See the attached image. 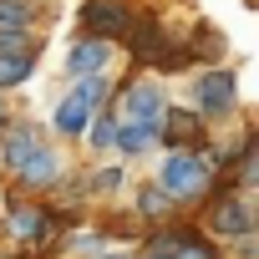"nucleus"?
<instances>
[{
  "mask_svg": "<svg viewBox=\"0 0 259 259\" xmlns=\"http://www.w3.org/2000/svg\"><path fill=\"white\" fill-rule=\"evenodd\" d=\"M158 188L168 198H198L208 188V163L193 153V148H173L163 158V173H158Z\"/></svg>",
  "mask_w": 259,
  "mask_h": 259,
  "instance_id": "f257e3e1",
  "label": "nucleus"
},
{
  "mask_svg": "<svg viewBox=\"0 0 259 259\" xmlns=\"http://www.w3.org/2000/svg\"><path fill=\"white\" fill-rule=\"evenodd\" d=\"M81 31L102 36V41L127 36V31H133V11L117 6V0H87V6H81Z\"/></svg>",
  "mask_w": 259,
  "mask_h": 259,
  "instance_id": "f03ea898",
  "label": "nucleus"
},
{
  "mask_svg": "<svg viewBox=\"0 0 259 259\" xmlns=\"http://www.w3.org/2000/svg\"><path fill=\"white\" fill-rule=\"evenodd\" d=\"M163 112H168V97H163V87L158 81H133L122 92V122H163Z\"/></svg>",
  "mask_w": 259,
  "mask_h": 259,
  "instance_id": "7ed1b4c3",
  "label": "nucleus"
},
{
  "mask_svg": "<svg viewBox=\"0 0 259 259\" xmlns=\"http://www.w3.org/2000/svg\"><path fill=\"white\" fill-rule=\"evenodd\" d=\"M193 92H198V112H203V117H224V112L239 102L234 71H203V76L193 81Z\"/></svg>",
  "mask_w": 259,
  "mask_h": 259,
  "instance_id": "20e7f679",
  "label": "nucleus"
},
{
  "mask_svg": "<svg viewBox=\"0 0 259 259\" xmlns=\"http://www.w3.org/2000/svg\"><path fill=\"white\" fill-rule=\"evenodd\" d=\"M107 61H112V41L87 36V41H76V46H71L66 71H71V76H97V71H107Z\"/></svg>",
  "mask_w": 259,
  "mask_h": 259,
  "instance_id": "39448f33",
  "label": "nucleus"
},
{
  "mask_svg": "<svg viewBox=\"0 0 259 259\" xmlns=\"http://www.w3.org/2000/svg\"><path fill=\"white\" fill-rule=\"evenodd\" d=\"M213 229H219L224 239H249V234H254L249 198H219V208H213Z\"/></svg>",
  "mask_w": 259,
  "mask_h": 259,
  "instance_id": "423d86ee",
  "label": "nucleus"
},
{
  "mask_svg": "<svg viewBox=\"0 0 259 259\" xmlns=\"http://www.w3.org/2000/svg\"><path fill=\"white\" fill-rule=\"evenodd\" d=\"M16 178H21V183H31V188H51V183L61 178V158H56V153L41 143V148H36V153H31L21 168H16Z\"/></svg>",
  "mask_w": 259,
  "mask_h": 259,
  "instance_id": "0eeeda50",
  "label": "nucleus"
},
{
  "mask_svg": "<svg viewBox=\"0 0 259 259\" xmlns=\"http://www.w3.org/2000/svg\"><path fill=\"white\" fill-rule=\"evenodd\" d=\"M92 102L81 97V92H71L66 102H56V133H66V138H81L87 133V122H92Z\"/></svg>",
  "mask_w": 259,
  "mask_h": 259,
  "instance_id": "6e6552de",
  "label": "nucleus"
},
{
  "mask_svg": "<svg viewBox=\"0 0 259 259\" xmlns=\"http://www.w3.org/2000/svg\"><path fill=\"white\" fill-rule=\"evenodd\" d=\"M112 143L122 148V158H138V153H148V148L158 143V127H153V122H117Z\"/></svg>",
  "mask_w": 259,
  "mask_h": 259,
  "instance_id": "1a4fd4ad",
  "label": "nucleus"
},
{
  "mask_svg": "<svg viewBox=\"0 0 259 259\" xmlns=\"http://www.w3.org/2000/svg\"><path fill=\"white\" fill-rule=\"evenodd\" d=\"M41 148V133H36V127H11V133H6V143H0V153H6V168L16 173L31 153Z\"/></svg>",
  "mask_w": 259,
  "mask_h": 259,
  "instance_id": "9d476101",
  "label": "nucleus"
},
{
  "mask_svg": "<svg viewBox=\"0 0 259 259\" xmlns=\"http://www.w3.org/2000/svg\"><path fill=\"white\" fill-rule=\"evenodd\" d=\"M31 71H36V56H31V51H0V92H6V87H21Z\"/></svg>",
  "mask_w": 259,
  "mask_h": 259,
  "instance_id": "9b49d317",
  "label": "nucleus"
},
{
  "mask_svg": "<svg viewBox=\"0 0 259 259\" xmlns=\"http://www.w3.org/2000/svg\"><path fill=\"white\" fill-rule=\"evenodd\" d=\"M158 133H168V138H173V148H178V143L188 148V143L198 138V122H193L188 112H163V122H158Z\"/></svg>",
  "mask_w": 259,
  "mask_h": 259,
  "instance_id": "f8f14e48",
  "label": "nucleus"
},
{
  "mask_svg": "<svg viewBox=\"0 0 259 259\" xmlns=\"http://www.w3.org/2000/svg\"><path fill=\"white\" fill-rule=\"evenodd\" d=\"M133 51H143V56H153V61H173L168 36H163V31H153V26H143V36H133Z\"/></svg>",
  "mask_w": 259,
  "mask_h": 259,
  "instance_id": "ddd939ff",
  "label": "nucleus"
},
{
  "mask_svg": "<svg viewBox=\"0 0 259 259\" xmlns=\"http://www.w3.org/2000/svg\"><path fill=\"white\" fill-rule=\"evenodd\" d=\"M31 16V0H0V31H26Z\"/></svg>",
  "mask_w": 259,
  "mask_h": 259,
  "instance_id": "4468645a",
  "label": "nucleus"
},
{
  "mask_svg": "<svg viewBox=\"0 0 259 259\" xmlns=\"http://www.w3.org/2000/svg\"><path fill=\"white\" fill-rule=\"evenodd\" d=\"M112 133H117V117H102V112H92V122H87V143L92 148H112Z\"/></svg>",
  "mask_w": 259,
  "mask_h": 259,
  "instance_id": "2eb2a0df",
  "label": "nucleus"
},
{
  "mask_svg": "<svg viewBox=\"0 0 259 259\" xmlns=\"http://www.w3.org/2000/svg\"><path fill=\"white\" fill-rule=\"evenodd\" d=\"M11 224H16V229H21V234H41V219H36V213H31V208H21V203H16V198H11Z\"/></svg>",
  "mask_w": 259,
  "mask_h": 259,
  "instance_id": "dca6fc26",
  "label": "nucleus"
},
{
  "mask_svg": "<svg viewBox=\"0 0 259 259\" xmlns=\"http://www.w3.org/2000/svg\"><path fill=\"white\" fill-rule=\"evenodd\" d=\"M76 81H81V87H76V92H81V97H87V102H92V107H97V102H102V97H107V81H102V71H97V76H76Z\"/></svg>",
  "mask_w": 259,
  "mask_h": 259,
  "instance_id": "f3484780",
  "label": "nucleus"
},
{
  "mask_svg": "<svg viewBox=\"0 0 259 259\" xmlns=\"http://www.w3.org/2000/svg\"><path fill=\"white\" fill-rule=\"evenodd\" d=\"M168 203H173V198H168L163 188H148V193H143V213H163Z\"/></svg>",
  "mask_w": 259,
  "mask_h": 259,
  "instance_id": "a211bd4d",
  "label": "nucleus"
},
{
  "mask_svg": "<svg viewBox=\"0 0 259 259\" xmlns=\"http://www.w3.org/2000/svg\"><path fill=\"white\" fill-rule=\"evenodd\" d=\"M0 51H26V31H0Z\"/></svg>",
  "mask_w": 259,
  "mask_h": 259,
  "instance_id": "6ab92c4d",
  "label": "nucleus"
},
{
  "mask_svg": "<svg viewBox=\"0 0 259 259\" xmlns=\"http://www.w3.org/2000/svg\"><path fill=\"white\" fill-rule=\"evenodd\" d=\"M148 259H178V254H163V249H158V254H148Z\"/></svg>",
  "mask_w": 259,
  "mask_h": 259,
  "instance_id": "aec40b11",
  "label": "nucleus"
}]
</instances>
